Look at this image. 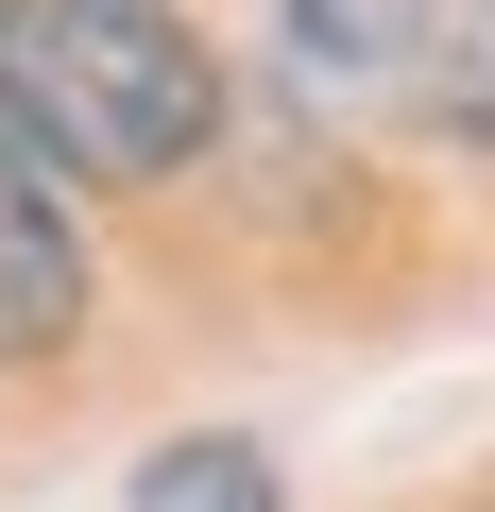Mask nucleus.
<instances>
[{"label":"nucleus","mask_w":495,"mask_h":512,"mask_svg":"<svg viewBox=\"0 0 495 512\" xmlns=\"http://www.w3.org/2000/svg\"><path fill=\"white\" fill-rule=\"evenodd\" d=\"M0 137L86 188H154L222 137V69L171 0H0Z\"/></svg>","instance_id":"1"},{"label":"nucleus","mask_w":495,"mask_h":512,"mask_svg":"<svg viewBox=\"0 0 495 512\" xmlns=\"http://www.w3.org/2000/svg\"><path fill=\"white\" fill-rule=\"evenodd\" d=\"M291 52L410 137H495V0H291Z\"/></svg>","instance_id":"2"},{"label":"nucleus","mask_w":495,"mask_h":512,"mask_svg":"<svg viewBox=\"0 0 495 512\" xmlns=\"http://www.w3.org/2000/svg\"><path fill=\"white\" fill-rule=\"evenodd\" d=\"M69 325H86V239L52 205V154L0 137V359H52Z\"/></svg>","instance_id":"3"},{"label":"nucleus","mask_w":495,"mask_h":512,"mask_svg":"<svg viewBox=\"0 0 495 512\" xmlns=\"http://www.w3.org/2000/svg\"><path fill=\"white\" fill-rule=\"evenodd\" d=\"M137 512H274V461L239 444V427H188V444H154Z\"/></svg>","instance_id":"4"}]
</instances>
